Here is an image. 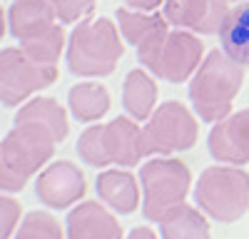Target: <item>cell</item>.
<instances>
[{"label":"cell","mask_w":249,"mask_h":239,"mask_svg":"<svg viewBox=\"0 0 249 239\" xmlns=\"http://www.w3.org/2000/svg\"><path fill=\"white\" fill-rule=\"evenodd\" d=\"M57 145L60 139L50 130L15 120L5 139H0V192H20L55 154Z\"/></svg>","instance_id":"6da1fadb"},{"label":"cell","mask_w":249,"mask_h":239,"mask_svg":"<svg viewBox=\"0 0 249 239\" xmlns=\"http://www.w3.org/2000/svg\"><path fill=\"white\" fill-rule=\"evenodd\" d=\"M244 85V65L224 50H212L190 80L192 107L204 122H219L232 112V102Z\"/></svg>","instance_id":"7a4b0ae2"},{"label":"cell","mask_w":249,"mask_h":239,"mask_svg":"<svg viewBox=\"0 0 249 239\" xmlns=\"http://www.w3.org/2000/svg\"><path fill=\"white\" fill-rule=\"evenodd\" d=\"M10 33L20 40L35 63L57 65L65 48V30L50 5V0H13L8 13Z\"/></svg>","instance_id":"3957f363"},{"label":"cell","mask_w":249,"mask_h":239,"mask_svg":"<svg viewBox=\"0 0 249 239\" xmlns=\"http://www.w3.org/2000/svg\"><path fill=\"white\" fill-rule=\"evenodd\" d=\"M124 45L120 28L107 17L80 23L68 40V68L80 77H105L115 72Z\"/></svg>","instance_id":"277c9868"},{"label":"cell","mask_w":249,"mask_h":239,"mask_svg":"<svg viewBox=\"0 0 249 239\" xmlns=\"http://www.w3.org/2000/svg\"><path fill=\"white\" fill-rule=\"evenodd\" d=\"M137 57L152 75L179 85L184 80H190L202 65L204 43L197 37V33L182 30V28L172 30L170 25L167 30L155 35L150 43L137 48Z\"/></svg>","instance_id":"5b68a950"},{"label":"cell","mask_w":249,"mask_h":239,"mask_svg":"<svg viewBox=\"0 0 249 239\" xmlns=\"http://www.w3.org/2000/svg\"><path fill=\"white\" fill-rule=\"evenodd\" d=\"M195 202L217 222H237L249 212V172L237 165L207 167L195 185Z\"/></svg>","instance_id":"8992f818"},{"label":"cell","mask_w":249,"mask_h":239,"mask_svg":"<svg viewBox=\"0 0 249 239\" xmlns=\"http://www.w3.org/2000/svg\"><path fill=\"white\" fill-rule=\"evenodd\" d=\"M140 132L135 117H115L107 125H92L77 139V154L85 165H137L140 154Z\"/></svg>","instance_id":"52a82bcc"},{"label":"cell","mask_w":249,"mask_h":239,"mask_svg":"<svg viewBox=\"0 0 249 239\" xmlns=\"http://www.w3.org/2000/svg\"><path fill=\"white\" fill-rule=\"evenodd\" d=\"M142 214L150 222H160L170 209L184 205L192 185V172L182 159L152 157L140 170Z\"/></svg>","instance_id":"ba28073f"},{"label":"cell","mask_w":249,"mask_h":239,"mask_svg":"<svg viewBox=\"0 0 249 239\" xmlns=\"http://www.w3.org/2000/svg\"><path fill=\"white\" fill-rule=\"evenodd\" d=\"M199 135L197 117L177 100L160 105L147 125L140 132V154L142 157H167L175 152L192 150Z\"/></svg>","instance_id":"9c48e42d"},{"label":"cell","mask_w":249,"mask_h":239,"mask_svg":"<svg viewBox=\"0 0 249 239\" xmlns=\"http://www.w3.org/2000/svg\"><path fill=\"white\" fill-rule=\"evenodd\" d=\"M57 80L55 65H43L23 50L5 48L0 50V105L15 107Z\"/></svg>","instance_id":"30bf717a"},{"label":"cell","mask_w":249,"mask_h":239,"mask_svg":"<svg viewBox=\"0 0 249 239\" xmlns=\"http://www.w3.org/2000/svg\"><path fill=\"white\" fill-rule=\"evenodd\" d=\"M85 192H88L85 174L68 159L48 165L35 179V194L50 209H68L70 205L80 202V197Z\"/></svg>","instance_id":"8fae6325"},{"label":"cell","mask_w":249,"mask_h":239,"mask_svg":"<svg viewBox=\"0 0 249 239\" xmlns=\"http://www.w3.org/2000/svg\"><path fill=\"white\" fill-rule=\"evenodd\" d=\"M162 13L175 28L197 35H214L230 13V3L224 0H164Z\"/></svg>","instance_id":"7c38bea8"},{"label":"cell","mask_w":249,"mask_h":239,"mask_svg":"<svg viewBox=\"0 0 249 239\" xmlns=\"http://www.w3.org/2000/svg\"><path fill=\"white\" fill-rule=\"evenodd\" d=\"M210 154L222 165H247L249 162V107L230 112L224 120L214 122L207 137Z\"/></svg>","instance_id":"4fadbf2b"},{"label":"cell","mask_w":249,"mask_h":239,"mask_svg":"<svg viewBox=\"0 0 249 239\" xmlns=\"http://www.w3.org/2000/svg\"><path fill=\"white\" fill-rule=\"evenodd\" d=\"M68 239H122V224L100 202H82L68 214Z\"/></svg>","instance_id":"5bb4252c"},{"label":"cell","mask_w":249,"mask_h":239,"mask_svg":"<svg viewBox=\"0 0 249 239\" xmlns=\"http://www.w3.org/2000/svg\"><path fill=\"white\" fill-rule=\"evenodd\" d=\"M95 189L105 205L120 214H132L140 207V185L137 177L127 170H105L95 179Z\"/></svg>","instance_id":"9a60e30c"},{"label":"cell","mask_w":249,"mask_h":239,"mask_svg":"<svg viewBox=\"0 0 249 239\" xmlns=\"http://www.w3.org/2000/svg\"><path fill=\"white\" fill-rule=\"evenodd\" d=\"M217 35L222 50L232 60H237L239 65L249 68V3L230 8Z\"/></svg>","instance_id":"2e32d148"},{"label":"cell","mask_w":249,"mask_h":239,"mask_svg":"<svg viewBox=\"0 0 249 239\" xmlns=\"http://www.w3.org/2000/svg\"><path fill=\"white\" fill-rule=\"evenodd\" d=\"M122 105L135 117L137 122L150 120L157 105V85L150 72L144 70H130L122 83Z\"/></svg>","instance_id":"e0dca14e"},{"label":"cell","mask_w":249,"mask_h":239,"mask_svg":"<svg viewBox=\"0 0 249 239\" xmlns=\"http://www.w3.org/2000/svg\"><path fill=\"white\" fill-rule=\"evenodd\" d=\"M117 25L122 37L130 45L142 48L144 43H150L155 35L170 28V20L164 17V13H147V10H132V8H120L117 10Z\"/></svg>","instance_id":"ac0fdd59"},{"label":"cell","mask_w":249,"mask_h":239,"mask_svg":"<svg viewBox=\"0 0 249 239\" xmlns=\"http://www.w3.org/2000/svg\"><path fill=\"white\" fill-rule=\"evenodd\" d=\"M162 239H210V222L199 207L179 205L160 219Z\"/></svg>","instance_id":"d6986e66"},{"label":"cell","mask_w":249,"mask_h":239,"mask_svg":"<svg viewBox=\"0 0 249 239\" xmlns=\"http://www.w3.org/2000/svg\"><path fill=\"white\" fill-rule=\"evenodd\" d=\"M15 120H25V122H35L40 127L50 130L60 142L70 132L68 110L62 107L57 100H53V97H35V100H30V102H25L23 107L18 110Z\"/></svg>","instance_id":"ffe728a7"},{"label":"cell","mask_w":249,"mask_h":239,"mask_svg":"<svg viewBox=\"0 0 249 239\" xmlns=\"http://www.w3.org/2000/svg\"><path fill=\"white\" fill-rule=\"evenodd\" d=\"M68 105L72 117L80 122H97L110 110V92L100 83H80L70 90Z\"/></svg>","instance_id":"44dd1931"},{"label":"cell","mask_w":249,"mask_h":239,"mask_svg":"<svg viewBox=\"0 0 249 239\" xmlns=\"http://www.w3.org/2000/svg\"><path fill=\"white\" fill-rule=\"evenodd\" d=\"M13 239H65L60 222L48 212H30Z\"/></svg>","instance_id":"7402d4cb"},{"label":"cell","mask_w":249,"mask_h":239,"mask_svg":"<svg viewBox=\"0 0 249 239\" xmlns=\"http://www.w3.org/2000/svg\"><path fill=\"white\" fill-rule=\"evenodd\" d=\"M50 5L60 23L70 25V23H80V20L90 17L97 0H50Z\"/></svg>","instance_id":"603a6c76"},{"label":"cell","mask_w":249,"mask_h":239,"mask_svg":"<svg viewBox=\"0 0 249 239\" xmlns=\"http://www.w3.org/2000/svg\"><path fill=\"white\" fill-rule=\"evenodd\" d=\"M20 212L23 209L13 197L0 194V239H8L15 232V227L20 224Z\"/></svg>","instance_id":"cb8c5ba5"},{"label":"cell","mask_w":249,"mask_h":239,"mask_svg":"<svg viewBox=\"0 0 249 239\" xmlns=\"http://www.w3.org/2000/svg\"><path fill=\"white\" fill-rule=\"evenodd\" d=\"M122 3L130 5L132 10H147V13H152L160 5H164V0H122Z\"/></svg>","instance_id":"d4e9b609"},{"label":"cell","mask_w":249,"mask_h":239,"mask_svg":"<svg viewBox=\"0 0 249 239\" xmlns=\"http://www.w3.org/2000/svg\"><path fill=\"white\" fill-rule=\"evenodd\" d=\"M127 239H160L150 227H135L132 232H130V237Z\"/></svg>","instance_id":"484cf974"},{"label":"cell","mask_w":249,"mask_h":239,"mask_svg":"<svg viewBox=\"0 0 249 239\" xmlns=\"http://www.w3.org/2000/svg\"><path fill=\"white\" fill-rule=\"evenodd\" d=\"M8 15H5V10H3V5H0V40L5 37V33H8Z\"/></svg>","instance_id":"4316f807"},{"label":"cell","mask_w":249,"mask_h":239,"mask_svg":"<svg viewBox=\"0 0 249 239\" xmlns=\"http://www.w3.org/2000/svg\"><path fill=\"white\" fill-rule=\"evenodd\" d=\"M224 3H247V0H224Z\"/></svg>","instance_id":"83f0119b"}]
</instances>
